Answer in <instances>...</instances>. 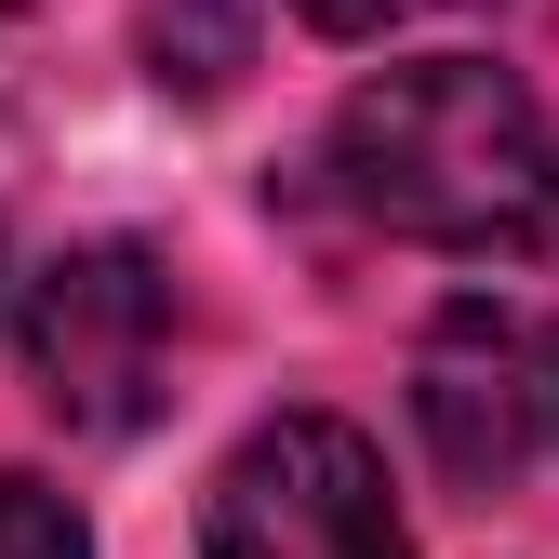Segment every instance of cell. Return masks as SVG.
Here are the masks:
<instances>
[{
  "mask_svg": "<svg viewBox=\"0 0 559 559\" xmlns=\"http://www.w3.org/2000/svg\"><path fill=\"white\" fill-rule=\"evenodd\" d=\"M333 187L386 240H427L466 266L559 253V133L520 67H479V53L373 67L333 107Z\"/></svg>",
  "mask_w": 559,
  "mask_h": 559,
  "instance_id": "obj_1",
  "label": "cell"
},
{
  "mask_svg": "<svg viewBox=\"0 0 559 559\" xmlns=\"http://www.w3.org/2000/svg\"><path fill=\"white\" fill-rule=\"evenodd\" d=\"M27 386L53 427L81 440H133L174 386V280L133 240H67L27 280Z\"/></svg>",
  "mask_w": 559,
  "mask_h": 559,
  "instance_id": "obj_2",
  "label": "cell"
},
{
  "mask_svg": "<svg viewBox=\"0 0 559 559\" xmlns=\"http://www.w3.org/2000/svg\"><path fill=\"white\" fill-rule=\"evenodd\" d=\"M200 559H400L386 453L346 427V413H266L214 466Z\"/></svg>",
  "mask_w": 559,
  "mask_h": 559,
  "instance_id": "obj_3",
  "label": "cell"
},
{
  "mask_svg": "<svg viewBox=\"0 0 559 559\" xmlns=\"http://www.w3.org/2000/svg\"><path fill=\"white\" fill-rule=\"evenodd\" d=\"M559 413V360L493 307V294H453L427 320V346H413V427H427L440 479H466V493H507V479L533 466Z\"/></svg>",
  "mask_w": 559,
  "mask_h": 559,
  "instance_id": "obj_4",
  "label": "cell"
},
{
  "mask_svg": "<svg viewBox=\"0 0 559 559\" xmlns=\"http://www.w3.org/2000/svg\"><path fill=\"white\" fill-rule=\"evenodd\" d=\"M240 53H253V0H160V81L214 94Z\"/></svg>",
  "mask_w": 559,
  "mask_h": 559,
  "instance_id": "obj_5",
  "label": "cell"
},
{
  "mask_svg": "<svg viewBox=\"0 0 559 559\" xmlns=\"http://www.w3.org/2000/svg\"><path fill=\"white\" fill-rule=\"evenodd\" d=\"M0 559H81V507L40 493L27 466H0Z\"/></svg>",
  "mask_w": 559,
  "mask_h": 559,
  "instance_id": "obj_6",
  "label": "cell"
},
{
  "mask_svg": "<svg viewBox=\"0 0 559 559\" xmlns=\"http://www.w3.org/2000/svg\"><path fill=\"white\" fill-rule=\"evenodd\" d=\"M294 14H307V27H333V40H373L400 0H294Z\"/></svg>",
  "mask_w": 559,
  "mask_h": 559,
  "instance_id": "obj_7",
  "label": "cell"
},
{
  "mask_svg": "<svg viewBox=\"0 0 559 559\" xmlns=\"http://www.w3.org/2000/svg\"><path fill=\"white\" fill-rule=\"evenodd\" d=\"M493 14H546V0H493Z\"/></svg>",
  "mask_w": 559,
  "mask_h": 559,
  "instance_id": "obj_8",
  "label": "cell"
}]
</instances>
